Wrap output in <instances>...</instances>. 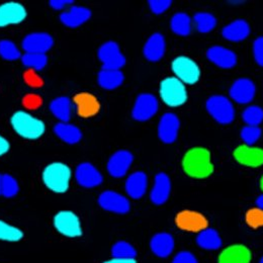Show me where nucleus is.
Instances as JSON below:
<instances>
[{"instance_id": "f257e3e1", "label": "nucleus", "mask_w": 263, "mask_h": 263, "mask_svg": "<svg viewBox=\"0 0 263 263\" xmlns=\"http://www.w3.org/2000/svg\"><path fill=\"white\" fill-rule=\"evenodd\" d=\"M182 167L185 173L194 178H206L214 171L211 153L204 148L191 149L183 158Z\"/></svg>"}, {"instance_id": "f03ea898", "label": "nucleus", "mask_w": 263, "mask_h": 263, "mask_svg": "<svg viewBox=\"0 0 263 263\" xmlns=\"http://www.w3.org/2000/svg\"><path fill=\"white\" fill-rule=\"evenodd\" d=\"M70 179V168L61 162L51 163L43 171V181L45 185L56 194H64L68 191Z\"/></svg>"}, {"instance_id": "7ed1b4c3", "label": "nucleus", "mask_w": 263, "mask_h": 263, "mask_svg": "<svg viewBox=\"0 0 263 263\" xmlns=\"http://www.w3.org/2000/svg\"><path fill=\"white\" fill-rule=\"evenodd\" d=\"M11 126L21 137L29 140H35L45 133V124L27 111H16L11 117Z\"/></svg>"}, {"instance_id": "20e7f679", "label": "nucleus", "mask_w": 263, "mask_h": 263, "mask_svg": "<svg viewBox=\"0 0 263 263\" xmlns=\"http://www.w3.org/2000/svg\"><path fill=\"white\" fill-rule=\"evenodd\" d=\"M160 97L168 106L177 107L186 102L187 91L184 83L179 79L176 77H167L160 84Z\"/></svg>"}, {"instance_id": "39448f33", "label": "nucleus", "mask_w": 263, "mask_h": 263, "mask_svg": "<svg viewBox=\"0 0 263 263\" xmlns=\"http://www.w3.org/2000/svg\"><path fill=\"white\" fill-rule=\"evenodd\" d=\"M206 110L219 124L228 125L235 119L234 106L229 99L223 96H214L206 100Z\"/></svg>"}, {"instance_id": "423d86ee", "label": "nucleus", "mask_w": 263, "mask_h": 263, "mask_svg": "<svg viewBox=\"0 0 263 263\" xmlns=\"http://www.w3.org/2000/svg\"><path fill=\"white\" fill-rule=\"evenodd\" d=\"M171 67L176 78L182 83L193 85L199 80L200 69L197 63L189 57L180 56L175 58Z\"/></svg>"}, {"instance_id": "0eeeda50", "label": "nucleus", "mask_w": 263, "mask_h": 263, "mask_svg": "<svg viewBox=\"0 0 263 263\" xmlns=\"http://www.w3.org/2000/svg\"><path fill=\"white\" fill-rule=\"evenodd\" d=\"M98 55L102 64V69L120 70L126 64V57L121 52L119 45L112 41L102 44Z\"/></svg>"}, {"instance_id": "6e6552de", "label": "nucleus", "mask_w": 263, "mask_h": 263, "mask_svg": "<svg viewBox=\"0 0 263 263\" xmlns=\"http://www.w3.org/2000/svg\"><path fill=\"white\" fill-rule=\"evenodd\" d=\"M54 227L60 234L69 238H76L82 235L79 218L70 211H61L54 217Z\"/></svg>"}, {"instance_id": "1a4fd4ad", "label": "nucleus", "mask_w": 263, "mask_h": 263, "mask_svg": "<svg viewBox=\"0 0 263 263\" xmlns=\"http://www.w3.org/2000/svg\"><path fill=\"white\" fill-rule=\"evenodd\" d=\"M158 111V100L150 93L140 95L133 107V119L138 122H146Z\"/></svg>"}, {"instance_id": "9d476101", "label": "nucleus", "mask_w": 263, "mask_h": 263, "mask_svg": "<svg viewBox=\"0 0 263 263\" xmlns=\"http://www.w3.org/2000/svg\"><path fill=\"white\" fill-rule=\"evenodd\" d=\"M99 203L103 210L121 215L127 214L131 209L130 201L127 197L112 191L102 193L99 196Z\"/></svg>"}, {"instance_id": "9b49d317", "label": "nucleus", "mask_w": 263, "mask_h": 263, "mask_svg": "<svg viewBox=\"0 0 263 263\" xmlns=\"http://www.w3.org/2000/svg\"><path fill=\"white\" fill-rule=\"evenodd\" d=\"M27 17V10L18 2H6L0 5V28L18 25Z\"/></svg>"}, {"instance_id": "f8f14e48", "label": "nucleus", "mask_w": 263, "mask_h": 263, "mask_svg": "<svg viewBox=\"0 0 263 263\" xmlns=\"http://www.w3.org/2000/svg\"><path fill=\"white\" fill-rule=\"evenodd\" d=\"M54 45L51 34L47 33H33L28 34L23 41V49L26 53L46 54Z\"/></svg>"}, {"instance_id": "ddd939ff", "label": "nucleus", "mask_w": 263, "mask_h": 263, "mask_svg": "<svg viewBox=\"0 0 263 263\" xmlns=\"http://www.w3.org/2000/svg\"><path fill=\"white\" fill-rule=\"evenodd\" d=\"M134 160V156L131 152L127 150L117 151L111 155L107 162L108 173L116 178L124 177L129 171Z\"/></svg>"}, {"instance_id": "4468645a", "label": "nucleus", "mask_w": 263, "mask_h": 263, "mask_svg": "<svg viewBox=\"0 0 263 263\" xmlns=\"http://www.w3.org/2000/svg\"><path fill=\"white\" fill-rule=\"evenodd\" d=\"M255 84L252 80L248 78L237 79L230 88L231 99L241 104L251 102L255 97Z\"/></svg>"}, {"instance_id": "2eb2a0df", "label": "nucleus", "mask_w": 263, "mask_h": 263, "mask_svg": "<svg viewBox=\"0 0 263 263\" xmlns=\"http://www.w3.org/2000/svg\"><path fill=\"white\" fill-rule=\"evenodd\" d=\"M179 229L189 232H200L208 228V220L199 213L194 211L180 212L175 219Z\"/></svg>"}, {"instance_id": "dca6fc26", "label": "nucleus", "mask_w": 263, "mask_h": 263, "mask_svg": "<svg viewBox=\"0 0 263 263\" xmlns=\"http://www.w3.org/2000/svg\"><path fill=\"white\" fill-rule=\"evenodd\" d=\"M75 177L78 184L85 189L97 187L102 182L101 173L93 165L88 162H84L77 166Z\"/></svg>"}, {"instance_id": "f3484780", "label": "nucleus", "mask_w": 263, "mask_h": 263, "mask_svg": "<svg viewBox=\"0 0 263 263\" xmlns=\"http://www.w3.org/2000/svg\"><path fill=\"white\" fill-rule=\"evenodd\" d=\"M180 122L176 115L168 112L162 116L158 125V136L165 144H172L176 141Z\"/></svg>"}, {"instance_id": "a211bd4d", "label": "nucleus", "mask_w": 263, "mask_h": 263, "mask_svg": "<svg viewBox=\"0 0 263 263\" xmlns=\"http://www.w3.org/2000/svg\"><path fill=\"white\" fill-rule=\"evenodd\" d=\"M234 158L240 164L248 167H259L263 164V149L242 145L235 149Z\"/></svg>"}, {"instance_id": "6ab92c4d", "label": "nucleus", "mask_w": 263, "mask_h": 263, "mask_svg": "<svg viewBox=\"0 0 263 263\" xmlns=\"http://www.w3.org/2000/svg\"><path fill=\"white\" fill-rule=\"evenodd\" d=\"M206 57L213 64L222 69H231L237 64L236 54L221 46L211 47L206 52Z\"/></svg>"}, {"instance_id": "aec40b11", "label": "nucleus", "mask_w": 263, "mask_h": 263, "mask_svg": "<svg viewBox=\"0 0 263 263\" xmlns=\"http://www.w3.org/2000/svg\"><path fill=\"white\" fill-rule=\"evenodd\" d=\"M91 17V11L83 6H72L69 10L60 15L61 23L71 29L78 28L85 24Z\"/></svg>"}, {"instance_id": "412c9836", "label": "nucleus", "mask_w": 263, "mask_h": 263, "mask_svg": "<svg viewBox=\"0 0 263 263\" xmlns=\"http://www.w3.org/2000/svg\"><path fill=\"white\" fill-rule=\"evenodd\" d=\"M170 192H171V181L169 176L165 173H158L155 176L154 185L151 191V195H150L151 201L156 205L163 204L168 200Z\"/></svg>"}, {"instance_id": "4be33fe9", "label": "nucleus", "mask_w": 263, "mask_h": 263, "mask_svg": "<svg viewBox=\"0 0 263 263\" xmlns=\"http://www.w3.org/2000/svg\"><path fill=\"white\" fill-rule=\"evenodd\" d=\"M166 44L161 33H153L144 46V56L150 62H157L164 56Z\"/></svg>"}, {"instance_id": "5701e85b", "label": "nucleus", "mask_w": 263, "mask_h": 263, "mask_svg": "<svg viewBox=\"0 0 263 263\" xmlns=\"http://www.w3.org/2000/svg\"><path fill=\"white\" fill-rule=\"evenodd\" d=\"M250 250L244 245L227 247L219 256V263H250Z\"/></svg>"}, {"instance_id": "b1692460", "label": "nucleus", "mask_w": 263, "mask_h": 263, "mask_svg": "<svg viewBox=\"0 0 263 263\" xmlns=\"http://www.w3.org/2000/svg\"><path fill=\"white\" fill-rule=\"evenodd\" d=\"M147 185V175L142 171H137L128 177L126 181V192L129 197L134 199H139L146 194Z\"/></svg>"}, {"instance_id": "393cba45", "label": "nucleus", "mask_w": 263, "mask_h": 263, "mask_svg": "<svg viewBox=\"0 0 263 263\" xmlns=\"http://www.w3.org/2000/svg\"><path fill=\"white\" fill-rule=\"evenodd\" d=\"M150 247L156 256L168 257L174 249V239L168 233H158L151 239Z\"/></svg>"}, {"instance_id": "a878e982", "label": "nucleus", "mask_w": 263, "mask_h": 263, "mask_svg": "<svg viewBox=\"0 0 263 263\" xmlns=\"http://www.w3.org/2000/svg\"><path fill=\"white\" fill-rule=\"evenodd\" d=\"M250 33V27L244 20H236L223 29V36L231 42H241L247 39Z\"/></svg>"}, {"instance_id": "bb28decb", "label": "nucleus", "mask_w": 263, "mask_h": 263, "mask_svg": "<svg viewBox=\"0 0 263 263\" xmlns=\"http://www.w3.org/2000/svg\"><path fill=\"white\" fill-rule=\"evenodd\" d=\"M125 76L121 70L102 69L99 73L98 81L100 87L106 90H112L120 87L124 82Z\"/></svg>"}, {"instance_id": "cd10ccee", "label": "nucleus", "mask_w": 263, "mask_h": 263, "mask_svg": "<svg viewBox=\"0 0 263 263\" xmlns=\"http://www.w3.org/2000/svg\"><path fill=\"white\" fill-rule=\"evenodd\" d=\"M74 100L78 114L83 118L91 117L99 111V104L98 100L88 93L78 95Z\"/></svg>"}, {"instance_id": "c85d7f7f", "label": "nucleus", "mask_w": 263, "mask_h": 263, "mask_svg": "<svg viewBox=\"0 0 263 263\" xmlns=\"http://www.w3.org/2000/svg\"><path fill=\"white\" fill-rule=\"evenodd\" d=\"M54 132L59 139L70 145L77 144L82 138L81 131L76 126L69 123L57 124L54 128Z\"/></svg>"}, {"instance_id": "c756f323", "label": "nucleus", "mask_w": 263, "mask_h": 263, "mask_svg": "<svg viewBox=\"0 0 263 263\" xmlns=\"http://www.w3.org/2000/svg\"><path fill=\"white\" fill-rule=\"evenodd\" d=\"M197 245L205 250H217L222 245V239L219 233L214 229L205 228L198 232L197 237Z\"/></svg>"}, {"instance_id": "7c9ffc66", "label": "nucleus", "mask_w": 263, "mask_h": 263, "mask_svg": "<svg viewBox=\"0 0 263 263\" xmlns=\"http://www.w3.org/2000/svg\"><path fill=\"white\" fill-rule=\"evenodd\" d=\"M71 100L66 97H60L53 99L50 104L52 114L61 121V123H68L71 118Z\"/></svg>"}, {"instance_id": "2f4dec72", "label": "nucleus", "mask_w": 263, "mask_h": 263, "mask_svg": "<svg viewBox=\"0 0 263 263\" xmlns=\"http://www.w3.org/2000/svg\"><path fill=\"white\" fill-rule=\"evenodd\" d=\"M170 27L171 31L177 35L186 36L192 32V20L189 14L178 12L172 16Z\"/></svg>"}, {"instance_id": "473e14b6", "label": "nucleus", "mask_w": 263, "mask_h": 263, "mask_svg": "<svg viewBox=\"0 0 263 263\" xmlns=\"http://www.w3.org/2000/svg\"><path fill=\"white\" fill-rule=\"evenodd\" d=\"M197 30L201 33L212 32L217 26L216 17L209 12H197L194 16Z\"/></svg>"}, {"instance_id": "72a5a7b5", "label": "nucleus", "mask_w": 263, "mask_h": 263, "mask_svg": "<svg viewBox=\"0 0 263 263\" xmlns=\"http://www.w3.org/2000/svg\"><path fill=\"white\" fill-rule=\"evenodd\" d=\"M22 62L27 68L33 69L34 71H41L47 65L48 57L46 54L26 53L22 56Z\"/></svg>"}, {"instance_id": "f704fd0d", "label": "nucleus", "mask_w": 263, "mask_h": 263, "mask_svg": "<svg viewBox=\"0 0 263 263\" xmlns=\"http://www.w3.org/2000/svg\"><path fill=\"white\" fill-rule=\"evenodd\" d=\"M111 254L114 258L118 259H135L137 251L130 243L126 241H120L112 246Z\"/></svg>"}, {"instance_id": "c9c22d12", "label": "nucleus", "mask_w": 263, "mask_h": 263, "mask_svg": "<svg viewBox=\"0 0 263 263\" xmlns=\"http://www.w3.org/2000/svg\"><path fill=\"white\" fill-rule=\"evenodd\" d=\"M23 237L24 233L21 229L0 220V241L18 242Z\"/></svg>"}, {"instance_id": "e433bc0d", "label": "nucleus", "mask_w": 263, "mask_h": 263, "mask_svg": "<svg viewBox=\"0 0 263 263\" xmlns=\"http://www.w3.org/2000/svg\"><path fill=\"white\" fill-rule=\"evenodd\" d=\"M242 118L247 126L258 127L263 122V109L257 105L248 106L243 111Z\"/></svg>"}, {"instance_id": "4c0bfd02", "label": "nucleus", "mask_w": 263, "mask_h": 263, "mask_svg": "<svg viewBox=\"0 0 263 263\" xmlns=\"http://www.w3.org/2000/svg\"><path fill=\"white\" fill-rule=\"evenodd\" d=\"M0 56L6 61H15L22 58V53L13 42L2 40L0 41Z\"/></svg>"}, {"instance_id": "58836bf2", "label": "nucleus", "mask_w": 263, "mask_h": 263, "mask_svg": "<svg viewBox=\"0 0 263 263\" xmlns=\"http://www.w3.org/2000/svg\"><path fill=\"white\" fill-rule=\"evenodd\" d=\"M20 192V186L14 177H12L9 174L2 175L1 178V195L3 197H15Z\"/></svg>"}, {"instance_id": "ea45409f", "label": "nucleus", "mask_w": 263, "mask_h": 263, "mask_svg": "<svg viewBox=\"0 0 263 263\" xmlns=\"http://www.w3.org/2000/svg\"><path fill=\"white\" fill-rule=\"evenodd\" d=\"M261 133L262 132L259 127L246 126L241 131V138L244 141L245 145L252 146L259 140V138L261 137Z\"/></svg>"}, {"instance_id": "a19ab883", "label": "nucleus", "mask_w": 263, "mask_h": 263, "mask_svg": "<svg viewBox=\"0 0 263 263\" xmlns=\"http://www.w3.org/2000/svg\"><path fill=\"white\" fill-rule=\"evenodd\" d=\"M246 222L253 229L263 226V210L259 208L249 210L246 214Z\"/></svg>"}, {"instance_id": "79ce46f5", "label": "nucleus", "mask_w": 263, "mask_h": 263, "mask_svg": "<svg viewBox=\"0 0 263 263\" xmlns=\"http://www.w3.org/2000/svg\"><path fill=\"white\" fill-rule=\"evenodd\" d=\"M150 9L155 14H162L172 4L171 0H150L148 1Z\"/></svg>"}, {"instance_id": "37998d69", "label": "nucleus", "mask_w": 263, "mask_h": 263, "mask_svg": "<svg viewBox=\"0 0 263 263\" xmlns=\"http://www.w3.org/2000/svg\"><path fill=\"white\" fill-rule=\"evenodd\" d=\"M253 55L256 63L263 67V36H259L254 41Z\"/></svg>"}, {"instance_id": "c03bdc74", "label": "nucleus", "mask_w": 263, "mask_h": 263, "mask_svg": "<svg viewBox=\"0 0 263 263\" xmlns=\"http://www.w3.org/2000/svg\"><path fill=\"white\" fill-rule=\"evenodd\" d=\"M172 263H198L196 256L189 252V251H182L179 252L174 259L172 260Z\"/></svg>"}, {"instance_id": "a18cd8bd", "label": "nucleus", "mask_w": 263, "mask_h": 263, "mask_svg": "<svg viewBox=\"0 0 263 263\" xmlns=\"http://www.w3.org/2000/svg\"><path fill=\"white\" fill-rule=\"evenodd\" d=\"M73 3V1H66V0H51L50 6L55 10H61L65 7L67 4Z\"/></svg>"}, {"instance_id": "49530a36", "label": "nucleus", "mask_w": 263, "mask_h": 263, "mask_svg": "<svg viewBox=\"0 0 263 263\" xmlns=\"http://www.w3.org/2000/svg\"><path fill=\"white\" fill-rule=\"evenodd\" d=\"M9 148H10L9 142L0 135V156L6 154L9 151Z\"/></svg>"}, {"instance_id": "de8ad7c7", "label": "nucleus", "mask_w": 263, "mask_h": 263, "mask_svg": "<svg viewBox=\"0 0 263 263\" xmlns=\"http://www.w3.org/2000/svg\"><path fill=\"white\" fill-rule=\"evenodd\" d=\"M103 263H137L135 259H118V258H112L110 260H107Z\"/></svg>"}, {"instance_id": "09e8293b", "label": "nucleus", "mask_w": 263, "mask_h": 263, "mask_svg": "<svg viewBox=\"0 0 263 263\" xmlns=\"http://www.w3.org/2000/svg\"><path fill=\"white\" fill-rule=\"evenodd\" d=\"M256 204H257V208L263 210V195L256 199Z\"/></svg>"}, {"instance_id": "8fccbe9b", "label": "nucleus", "mask_w": 263, "mask_h": 263, "mask_svg": "<svg viewBox=\"0 0 263 263\" xmlns=\"http://www.w3.org/2000/svg\"><path fill=\"white\" fill-rule=\"evenodd\" d=\"M260 187H261V190L263 191V176L261 177V180H260Z\"/></svg>"}, {"instance_id": "3c124183", "label": "nucleus", "mask_w": 263, "mask_h": 263, "mask_svg": "<svg viewBox=\"0 0 263 263\" xmlns=\"http://www.w3.org/2000/svg\"><path fill=\"white\" fill-rule=\"evenodd\" d=\"M1 178H2V175H0V196H1Z\"/></svg>"}, {"instance_id": "603ef678", "label": "nucleus", "mask_w": 263, "mask_h": 263, "mask_svg": "<svg viewBox=\"0 0 263 263\" xmlns=\"http://www.w3.org/2000/svg\"><path fill=\"white\" fill-rule=\"evenodd\" d=\"M259 263H263V257L261 258V259H260V262Z\"/></svg>"}]
</instances>
